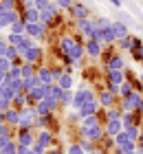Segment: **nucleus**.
I'll use <instances>...</instances> for the list:
<instances>
[{
	"label": "nucleus",
	"mask_w": 143,
	"mask_h": 154,
	"mask_svg": "<svg viewBox=\"0 0 143 154\" xmlns=\"http://www.w3.org/2000/svg\"><path fill=\"white\" fill-rule=\"evenodd\" d=\"M5 117H7V121H9V123H20V115L16 112V110H9Z\"/></svg>",
	"instance_id": "f257e3e1"
},
{
	"label": "nucleus",
	"mask_w": 143,
	"mask_h": 154,
	"mask_svg": "<svg viewBox=\"0 0 143 154\" xmlns=\"http://www.w3.org/2000/svg\"><path fill=\"white\" fill-rule=\"evenodd\" d=\"M48 141H51L48 132H42V134H40V145H48Z\"/></svg>",
	"instance_id": "f03ea898"
},
{
	"label": "nucleus",
	"mask_w": 143,
	"mask_h": 154,
	"mask_svg": "<svg viewBox=\"0 0 143 154\" xmlns=\"http://www.w3.org/2000/svg\"><path fill=\"white\" fill-rule=\"evenodd\" d=\"M29 143H31V137H29L26 132H24V134L20 137V145H29Z\"/></svg>",
	"instance_id": "7ed1b4c3"
},
{
	"label": "nucleus",
	"mask_w": 143,
	"mask_h": 154,
	"mask_svg": "<svg viewBox=\"0 0 143 154\" xmlns=\"http://www.w3.org/2000/svg\"><path fill=\"white\" fill-rule=\"evenodd\" d=\"M7 68H9V60H5V57H0V71H7Z\"/></svg>",
	"instance_id": "20e7f679"
},
{
	"label": "nucleus",
	"mask_w": 143,
	"mask_h": 154,
	"mask_svg": "<svg viewBox=\"0 0 143 154\" xmlns=\"http://www.w3.org/2000/svg\"><path fill=\"white\" fill-rule=\"evenodd\" d=\"M70 86V77H62V88H68Z\"/></svg>",
	"instance_id": "39448f33"
},
{
	"label": "nucleus",
	"mask_w": 143,
	"mask_h": 154,
	"mask_svg": "<svg viewBox=\"0 0 143 154\" xmlns=\"http://www.w3.org/2000/svg\"><path fill=\"white\" fill-rule=\"evenodd\" d=\"M22 75H24V77H29V75H31V66H24V71H22Z\"/></svg>",
	"instance_id": "423d86ee"
},
{
	"label": "nucleus",
	"mask_w": 143,
	"mask_h": 154,
	"mask_svg": "<svg viewBox=\"0 0 143 154\" xmlns=\"http://www.w3.org/2000/svg\"><path fill=\"white\" fill-rule=\"evenodd\" d=\"M11 77H20V68H13V71H11Z\"/></svg>",
	"instance_id": "0eeeda50"
},
{
	"label": "nucleus",
	"mask_w": 143,
	"mask_h": 154,
	"mask_svg": "<svg viewBox=\"0 0 143 154\" xmlns=\"http://www.w3.org/2000/svg\"><path fill=\"white\" fill-rule=\"evenodd\" d=\"M7 53V48H5V44H0V55H5Z\"/></svg>",
	"instance_id": "6e6552de"
},
{
	"label": "nucleus",
	"mask_w": 143,
	"mask_h": 154,
	"mask_svg": "<svg viewBox=\"0 0 143 154\" xmlns=\"http://www.w3.org/2000/svg\"><path fill=\"white\" fill-rule=\"evenodd\" d=\"M70 154H79V148H70Z\"/></svg>",
	"instance_id": "1a4fd4ad"
},
{
	"label": "nucleus",
	"mask_w": 143,
	"mask_h": 154,
	"mask_svg": "<svg viewBox=\"0 0 143 154\" xmlns=\"http://www.w3.org/2000/svg\"><path fill=\"white\" fill-rule=\"evenodd\" d=\"M24 154H38V152H35V150H31V152H29V150H26V152H24Z\"/></svg>",
	"instance_id": "9d476101"
},
{
	"label": "nucleus",
	"mask_w": 143,
	"mask_h": 154,
	"mask_svg": "<svg viewBox=\"0 0 143 154\" xmlns=\"http://www.w3.org/2000/svg\"><path fill=\"white\" fill-rule=\"evenodd\" d=\"M112 2H114V5H119V0H112Z\"/></svg>",
	"instance_id": "9b49d317"
},
{
	"label": "nucleus",
	"mask_w": 143,
	"mask_h": 154,
	"mask_svg": "<svg viewBox=\"0 0 143 154\" xmlns=\"http://www.w3.org/2000/svg\"><path fill=\"white\" fill-rule=\"evenodd\" d=\"M0 121H2V115H0Z\"/></svg>",
	"instance_id": "f8f14e48"
},
{
	"label": "nucleus",
	"mask_w": 143,
	"mask_h": 154,
	"mask_svg": "<svg viewBox=\"0 0 143 154\" xmlns=\"http://www.w3.org/2000/svg\"><path fill=\"white\" fill-rule=\"evenodd\" d=\"M55 154H57V152H55Z\"/></svg>",
	"instance_id": "ddd939ff"
}]
</instances>
